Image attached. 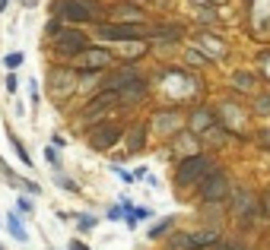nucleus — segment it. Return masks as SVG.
<instances>
[{"label": "nucleus", "mask_w": 270, "mask_h": 250, "mask_svg": "<svg viewBox=\"0 0 270 250\" xmlns=\"http://www.w3.org/2000/svg\"><path fill=\"white\" fill-rule=\"evenodd\" d=\"M51 16L57 25H86V23H96L102 25L105 10L96 3V0H54L51 3Z\"/></svg>", "instance_id": "1"}, {"label": "nucleus", "mask_w": 270, "mask_h": 250, "mask_svg": "<svg viewBox=\"0 0 270 250\" xmlns=\"http://www.w3.org/2000/svg\"><path fill=\"white\" fill-rule=\"evenodd\" d=\"M210 171H216V161L210 159V155L197 152V155H191V159H181V161H178L172 181H175V187L185 193V190H191V187H197Z\"/></svg>", "instance_id": "2"}, {"label": "nucleus", "mask_w": 270, "mask_h": 250, "mask_svg": "<svg viewBox=\"0 0 270 250\" xmlns=\"http://www.w3.org/2000/svg\"><path fill=\"white\" fill-rule=\"evenodd\" d=\"M51 45H54V54L60 60H77L83 51L92 48V38L86 35L83 29H73V25H57V32L51 35Z\"/></svg>", "instance_id": "3"}, {"label": "nucleus", "mask_w": 270, "mask_h": 250, "mask_svg": "<svg viewBox=\"0 0 270 250\" xmlns=\"http://www.w3.org/2000/svg\"><path fill=\"white\" fill-rule=\"evenodd\" d=\"M229 197H232V187H229V174L222 171V168L210 171L197 184V200L204 203V206H219V203H226Z\"/></svg>", "instance_id": "4"}, {"label": "nucleus", "mask_w": 270, "mask_h": 250, "mask_svg": "<svg viewBox=\"0 0 270 250\" xmlns=\"http://www.w3.org/2000/svg\"><path fill=\"white\" fill-rule=\"evenodd\" d=\"M96 38H102V42H146L150 38V29H146L143 23H102L96 25Z\"/></svg>", "instance_id": "5"}, {"label": "nucleus", "mask_w": 270, "mask_h": 250, "mask_svg": "<svg viewBox=\"0 0 270 250\" xmlns=\"http://www.w3.org/2000/svg\"><path fill=\"white\" fill-rule=\"evenodd\" d=\"M118 139H124V124H118V120H99L86 133V143L92 152H108L111 146H118Z\"/></svg>", "instance_id": "6"}, {"label": "nucleus", "mask_w": 270, "mask_h": 250, "mask_svg": "<svg viewBox=\"0 0 270 250\" xmlns=\"http://www.w3.org/2000/svg\"><path fill=\"white\" fill-rule=\"evenodd\" d=\"M114 64V54L108 48H89L83 51L77 60H70V67L77 70V76H86V73H108V67Z\"/></svg>", "instance_id": "7"}, {"label": "nucleus", "mask_w": 270, "mask_h": 250, "mask_svg": "<svg viewBox=\"0 0 270 250\" xmlns=\"http://www.w3.org/2000/svg\"><path fill=\"white\" fill-rule=\"evenodd\" d=\"M77 70L73 67H51L48 73V92L54 98H70V92H77Z\"/></svg>", "instance_id": "8"}, {"label": "nucleus", "mask_w": 270, "mask_h": 250, "mask_svg": "<svg viewBox=\"0 0 270 250\" xmlns=\"http://www.w3.org/2000/svg\"><path fill=\"white\" fill-rule=\"evenodd\" d=\"M216 127V114L210 111V108H194L191 117H188V130L197 136V133H210Z\"/></svg>", "instance_id": "9"}, {"label": "nucleus", "mask_w": 270, "mask_h": 250, "mask_svg": "<svg viewBox=\"0 0 270 250\" xmlns=\"http://www.w3.org/2000/svg\"><path fill=\"white\" fill-rule=\"evenodd\" d=\"M197 51L200 48H207L210 51V60H219V57H226L229 54V42L226 38H219V35H210V32H197Z\"/></svg>", "instance_id": "10"}, {"label": "nucleus", "mask_w": 270, "mask_h": 250, "mask_svg": "<svg viewBox=\"0 0 270 250\" xmlns=\"http://www.w3.org/2000/svg\"><path fill=\"white\" fill-rule=\"evenodd\" d=\"M235 206H239V222H254L258 219V200H254L251 190H239L235 193Z\"/></svg>", "instance_id": "11"}, {"label": "nucleus", "mask_w": 270, "mask_h": 250, "mask_svg": "<svg viewBox=\"0 0 270 250\" xmlns=\"http://www.w3.org/2000/svg\"><path fill=\"white\" fill-rule=\"evenodd\" d=\"M146 143V120H134L124 130V149L127 152H140Z\"/></svg>", "instance_id": "12"}, {"label": "nucleus", "mask_w": 270, "mask_h": 250, "mask_svg": "<svg viewBox=\"0 0 270 250\" xmlns=\"http://www.w3.org/2000/svg\"><path fill=\"white\" fill-rule=\"evenodd\" d=\"M111 23H143V13L137 10V6H127V3H118L111 6Z\"/></svg>", "instance_id": "13"}, {"label": "nucleus", "mask_w": 270, "mask_h": 250, "mask_svg": "<svg viewBox=\"0 0 270 250\" xmlns=\"http://www.w3.org/2000/svg\"><path fill=\"white\" fill-rule=\"evenodd\" d=\"M165 250H197V247H194L191 231H172L165 238Z\"/></svg>", "instance_id": "14"}, {"label": "nucleus", "mask_w": 270, "mask_h": 250, "mask_svg": "<svg viewBox=\"0 0 270 250\" xmlns=\"http://www.w3.org/2000/svg\"><path fill=\"white\" fill-rule=\"evenodd\" d=\"M172 228H175V215H162V219L156 222V225L146 231V238L150 241H159V238H168L172 234Z\"/></svg>", "instance_id": "15"}, {"label": "nucleus", "mask_w": 270, "mask_h": 250, "mask_svg": "<svg viewBox=\"0 0 270 250\" xmlns=\"http://www.w3.org/2000/svg\"><path fill=\"white\" fill-rule=\"evenodd\" d=\"M6 231L13 234V238L19 241V244H26L29 241V231H26V225H23V219H19L16 212H6Z\"/></svg>", "instance_id": "16"}, {"label": "nucleus", "mask_w": 270, "mask_h": 250, "mask_svg": "<svg viewBox=\"0 0 270 250\" xmlns=\"http://www.w3.org/2000/svg\"><path fill=\"white\" fill-rule=\"evenodd\" d=\"M54 184H57L60 190L73 193V197H80V193H83V187H80V184H77V181H73V178H67L64 171H54Z\"/></svg>", "instance_id": "17"}, {"label": "nucleus", "mask_w": 270, "mask_h": 250, "mask_svg": "<svg viewBox=\"0 0 270 250\" xmlns=\"http://www.w3.org/2000/svg\"><path fill=\"white\" fill-rule=\"evenodd\" d=\"M73 222H77V231L86 234V231H92V228L99 225V215L96 212H77V219H73Z\"/></svg>", "instance_id": "18"}, {"label": "nucleus", "mask_w": 270, "mask_h": 250, "mask_svg": "<svg viewBox=\"0 0 270 250\" xmlns=\"http://www.w3.org/2000/svg\"><path fill=\"white\" fill-rule=\"evenodd\" d=\"M10 143H13V152H16V155H19V161H23V165H26V168H32V155H29V152H26V146H23V139H19V136H16V133H13V130H10Z\"/></svg>", "instance_id": "19"}, {"label": "nucleus", "mask_w": 270, "mask_h": 250, "mask_svg": "<svg viewBox=\"0 0 270 250\" xmlns=\"http://www.w3.org/2000/svg\"><path fill=\"white\" fill-rule=\"evenodd\" d=\"M232 86H235V89H254V73L235 70V73H232Z\"/></svg>", "instance_id": "20"}, {"label": "nucleus", "mask_w": 270, "mask_h": 250, "mask_svg": "<svg viewBox=\"0 0 270 250\" xmlns=\"http://www.w3.org/2000/svg\"><path fill=\"white\" fill-rule=\"evenodd\" d=\"M254 111L258 114H270V92H261V95L254 98Z\"/></svg>", "instance_id": "21"}, {"label": "nucleus", "mask_w": 270, "mask_h": 250, "mask_svg": "<svg viewBox=\"0 0 270 250\" xmlns=\"http://www.w3.org/2000/svg\"><path fill=\"white\" fill-rule=\"evenodd\" d=\"M23 60H26L23 54H19V51H13V54H6V57H3V67H6V70L13 73L16 67H23Z\"/></svg>", "instance_id": "22"}, {"label": "nucleus", "mask_w": 270, "mask_h": 250, "mask_svg": "<svg viewBox=\"0 0 270 250\" xmlns=\"http://www.w3.org/2000/svg\"><path fill=\"white\" fill-rule=\"evenodd\" d=\"M210 250H245V247H242V241H219V244L210 247Z\"/></svg>", "instance_id": "23"}, {"label": "nucleus", "mask_w": 270, "mask_h": 250, "mask_svg": "<svg viewBox=\"0 0 270 250\" xmlns=\"http://www.w3.org/2000/svg\"><path fill=\"white\" fill-rule=\"evenodd\" d=\"M105 219H108V222H121V219H124V206H111V209L105 212Z\"/></svg>", "instance_id": "24"}, {"label": "nucleus", "mask_w": 270, "mask_h": 250, "mask_svg": "<svg viewBox=\"0 0 270 250\" xmlns=\"http://www.w3.org/2000/svg\"><path fill=\"white\" fill-rule=\"evenodd\" d=\"M29 95H32V108H38V101H42V95H38V79H29Z\"/></svg>", "instance_id": "25"}, {"label": "nucleus", "mask_w": 270, "mask_h": 250, "mask_svg": "<svg viewBox=\"0 0 270 250\" xmlns=\"http://www.w3.org/2000/svg\"><path fill=\"white\" fill-rule=\"evenodd\" d=\"M67 250H92V247L86 244L83 238H70V241H67Z\"/></svg>", "instance_id": "26"}, {"label": "nucleus", "mask_w": 270, "mask_h": 250, "mask_svg": "<svg viewBox=\"0 0 270 250\" xmlns=\"http://www.w3.org/2000/svg\"><path fill=\"white\" fill-rule=\"evenodd\" d=\"M134 215H137L140 222H143V219H153V209H150V206H134Z\"/></svg>", "instance_id": "27"}, {"label": "nucleus", "mask_w": 270, "mask_h": 250, "mask_svg": "<svg viewBox=\"0 0 270 250\" xmlns=\"http://www.w3.org/2000/svg\"><path fill=\"white\" fill-rule=\"evenodd\" d=\"M16 89H19V79H16V73H6V92H13V95H16Z\"/></svg>", "instance_id": "28"}, {"label": "nucleus", "mask_w": 270, "mask_h": 250, "mask_svg": "<svg viewBox=\"0 0 270 250\" xmlns=\"http://www.w3.org/2000/svg\"><path fill=\"white\" fill-rule=\"evenodd\" d=\"M45 159H48L51 165H54V171H60V161H57V152H54L51 146H48V149H45Z\"/></svg>", "instance_id": "29"}, {"label": "nucleus", "mask_w": 270, "mask_h": 250, "mask_svg": "<svg viewBox=\"0 0 270 250\" xmlns=\"http://www.w3.org/2000/svg\"><path fill=\"white\" fill-rule=\"evenodd\" d=\"M111 171H114V174H118V178H121V181H124V184H131V181H134V174H131V171H124V168H118V165H114V168H111Z\"/></svg>", "instance_id": "30"}, {"label": "nucleus", "mask_w": 270, "mask_h": 250, "mask_svg": "<svg viewBox=\"0 0 270 250\" xmlns=\"http://www.w3.org/2000/svg\"><path fill=\"white\" fill-rule=\"evenodd\" d=\"M16 206H19V212H32V203L26 200V197H19V200H16Z\"/></svg>", "instance_id": "31"}, {"label": "nucleus", "mask_w": 270, "mask_h": 250, "mask_svg": "<svg viewBox=\"0 0 270 250\" xmlns=\"http://www.w3.org/2000/svg\"><path fill=\"white\" fill-rule=\"evenodd\" d=\"M51 143H54V146H57V149H67V139H64V136H60V133H54V136H51Z\"/></svg>", "instance_id": "32"}, {"label": "nucleus", "mask_w": 270, "mask_h": 250, "mask_svg": "<svg viewBox=\"0 0 270 250\" xmlns=\"http://www.w3.org/2000/svg\"><path fill=\"white\" fill-rule=\"evenodd\" d=\"M143 178H146V168H143V165L134 168V181H143Z\"/></svg>", "instance_id": "33"}, {"label": "nucleus", "mask_w": 270, "mask_h": 250, "mask_svg": "<svg viewBox=\"0 0 270 250\" xmlns=\"http://www.w3.org/2000/svg\"><path fill=\"white\" fill-rule=\"evenodd\" d=\"M6 3H10V0H0V10H6Z\"/></svg>", "instance_id": "34"}, {"label": "nucleus", "mask_w": 270, "mask_h": 250, "mask_svg": "<svg viewBox=\"0 0 270 250\" xmlns=\"http://www.w3.org/2000/svg\"><path fill=\"white\" fill-rule=\"evenodd\" d=\"M0 250H6V247H3V244H0Z\"/></svg>", "instance_id": "35"}, {"label": "nucleus", "mask_w": 270, "mask_h": 250, "mask_svg": "<svg viewBox=\"0 0 270 250\" xmlns=\"http://www.w3.org/2000/svg\"><path fill=\"white\" fill-rule=\"evenodd\" d=\"M48 250H51V247H48Z\"/></svg>", "instance_id": "36"}, {"label": "nucleus", "mask_w": 270, "mask_h": 250, "mask_svg": "<svg viewBox=\"0 0 270 250\" xmlns=\"http://www.w3.org/2000/svg\"><path fill=\"white\" fill-rule=\"evenodd\" d=\"M251 250H254V247H251Z\"/></svg>", "instance_id": "37"}]
</instances>
